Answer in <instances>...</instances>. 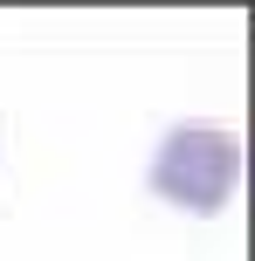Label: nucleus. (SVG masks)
<instances>
[{"label":"nucleus","instance_id":"nucleus-1","mask_svg":"<svg viewBox=\"0 0 255 261\" xmlns=\"http://www.w3.org/2000/svg\"><path fill=\"white\" fill-rule=\"evenodd\" d=\"M242 186V138L228 124H179L152 151V193L187 213H221Z\"/></svg>","mask_w":255,"mask_h":261}]
</instances>
